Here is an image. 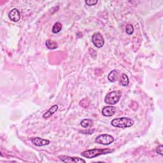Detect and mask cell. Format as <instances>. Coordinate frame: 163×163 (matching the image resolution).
I'll use <instances>...</instances> for the list:
<instances>
[{"instance_id":"cell-1","label":"cell","mask_w":163,"mask_h":163,"mask_svg":"<svg viewBox=\"0 0 163 163\" xmlns=\"http://www.w3.org/2000/svg\"><path fill=\"white\" fill-rule=\"evenodd\" d=\"M113 151V149L110 148H94L82 152L81 153V156L88 159H92L98 157L101 155H105V154L112 153Z\"/></svg>"},{"instance_id":"cell-2","label":"cell","mask_w":163,"mask_h":163,"mask_svg":"<svg viewBox=\"0 0 163 163\" xmlns=\"http://www.w3.org/2000/svg\"><path fill=\"white\" fill-rule=\"evenodd\" d=\"M111 124L113 126L118 128H126L133 126L134 124V121L128 117H121L114 118L112 121Z\"/></svg>"},{"instance_id":"cell-3","label":"cell","mask_w":163,"mask_h":163,"mask_svg":"<svg viewBox=\"0 0 163 163\" xmlns=\"http://www.w3.org/2000/svg\"><path fill=\"white\" fill-rule=\"evenodd\" d=\"M122 96V92L121 91H113L109 92L106 96L105 102L110 105H116L119 101Z\"/></svg>"},{"instance_id":"cell-4","label":"cell","mask_w":163,"mask_h":163,"mask_svg":"<svg viewBox=\"0 0 163 163\" xmlns=\"http://www.w3.org/2000/svg\"><path fill=\"white\" fill-rule=\"evenodd\" d=\"M114 140H115V139H114L112 136L107 134H100L98 136H97V138L95 140V142L98 144L108 145L112 144L114 142Z\"/></svg>"},{"instance_id":"cell-5","label":"cell","mask_w":163,"mask_h":163,"mask_svg":"<svg viewBox=\"0 0 163 163\" xmlns=\"http://www.w3.org/2000/svg\"><path fill=\"white\" fill-rule=\"evenodd\" d=\"M92 42L96 47L101 48L105 44V39L101 33H96L92 35Z\"/></svg>"},{"instance_id":"cell-6","label":"cell","mask_w":163,"mask_h":163,"mask_svg":"<svg viewBox=\"0 0 163 163\" xmlns=\"http://www.w3.org/2000/svg\"><path fill=\"white\" fill-rule=\"evenodd\" d=\"M59 159L61 160L64 162L67 163H86V161L80 157H69L67 156H60L58 157Z\"/></svg>"},{"instance_id":"cell-7","label":"cell","mask_w":163,"mask_h":163,"mask_svg":"<svg viewBox=\"0 0 163 163\" xmlns=\"http://www.w3.org/2000/svg\"><path fill=\"white\" fill-rule=\"evenodd\" d=\"M32 143L37 147H42V146H46L50 144V141L45 139H43L39 137H33L30 139Z\"/></svg>"},{"instance_id":"cell-8","label":"cell","mask_w":163,"mask_h":163,"mask_svg":"<svg viewBox=\"0 0 163 163\" xmlns=\"http://www.w3.org/2000/svg\"><path fill=\"white\" fill-rule=\"evenodd\" d=\"M102 114L105 117H112L116 112V108L112 106H107L102 109Z\"/></svg>"},{"instance_id":"cell-9","label":"cell","mask_w":163,"mask_h":163,"mask_svg":"<svg viewBox=\"0 0 163 163\" xmlns=\"http://www.w3.org/2000/svg\"><path fill=\"white\" fill-rule=\"evenodd\" d=\"M8 17L13 22H18L20 19V14L17 8H14L8 14Z\"/></svg>"},{"instance_id":"cell-10","label":"cell","mask_w":163,"mask_h":163,"mask_svg":"<svg viewBox=\"0 0 163 163\" xmlns=\"http://www.w3.org/2000/svg\"><path fill=\"white\" fill-rule=\"evenodd\" d=\"M59 108V107H58V105H55L54 106H52V107L48 110L43 114V117L44 118H49L52 115H54V114L58 111V110Z\"/></svg>"},{"instance_id":"cell-11","label":"cell","mask_w":163,"mask_h":163,"mask_svg":"<svg viewBox=\"0 0 163 163\" xmlns=\"http://www.w3.org/2000/svg\"><path fill=\"white\" fill-rule=\"evenodd\" d=\"M119 75V72L117 69H113L110 72L108 75V79L110 82H115Z\"/></svg>"},{"instance_id":"cell-12","label":"cell","mask_w":163,"mask_h":163,"mask_svg":"<svg viewBox=\"0 0 163 163\" xmlns=\"http://www.w3.org/2000/svg\"><path fill=\"white\" fill-rule=\"evenodd\" d=\"M129 78L127 77V75L125 73H122L121 75V76L120 77L119 80H118V82H119V84L122 86H127L129 84Z\"/></svg>"},{"instance_id":"cell-13","label":"cell","mask_w":163,"mask_h":163,"mask_svg":"<svg viewBox=\"0 0 163 163\" xmlns=\"http://www.w3.org/2000/svg\"><path fill=\"white\" fill-rule=\"evenodd\" d=\"M46 47L50 50H54L56 49V48H58V44L56 42L51 40V39H47L45 42Z\"/></svg>"},{"instance_id":"cell-14","label":"cell","mask_w":163,"mask_h":163,"mask_svg":"<svg viewBox=\"0 0 163 163\" xmlns=\"http://www.w3.org/2000/svg\"><path fill=\"white\" fill-rule=\"evenodd\" d=\"M80 124L82 127H84V128H89L93 125V121L91 119H83L82 121Z\"/></svg>"},{"instance_id":"cell-15","label":"cell","mask_w":163,"mask_h":163,"mask_svg":"<svg viewBox=\"0 0 163 163\" xmlns=\"http://www.w3.org/2000/svg\"><path fill=\"white\" fill-rule=\"evenodd\" d=\"M62 28H63V26H62V24H61L60 23H56L54 24V26H53V28H52V33H59L61 29H62Z\"/></svg>"},{"instance_id":"cell-16","label":"cell","mask_w":163,"mask_h":163,"mask_svg":"<svg viewBox=\"0 0 163 163\" xmlns=\"http://www.w3.org/2000/svg\"><path fill=\"white\" fill-rule=\"evenodd\" d=\"M126 32L127 34H129V35L133 34V33L134 32L133 26L132 24H127L126 26Z\"/></svg>"},{"instance_id":"cell-17","label":"cell","mask_w":163,"mask_h":163,"mask_svg":"<svg viewBox=\"0 0 163 163\" xmlns=\"http://www.w3.org/2000/svg\"><path fill=\"white\" fill-rule=\"evenodd\" d=\"M97 3H98V1H97V0H87V1H86V5L89 7L95 5Z\"/></svg>"},{"instance_id":"cell-18","label":"cell","mask_w":163,"mask_h":163,"mask_svg":"<svg viewBox=\"0 0 163 163\" xmlns=\"http://www.w3.org/2000/svg\"><path fill=\"white\" fill-rule=\"evenodd\" d=\"M162 150H163V146L162 145H160L159 146H158L156 148V152L159 154H160L161 156H162L163 155V152H162Z\"/></svg>"},{"instance_id":"cell-19","label":"cell","mask_w":163,"mask_h":163,"mask_svg":"<svg viewBox=\"0 0 163 163\" xmlns=\"http://www.w3.org/2000/svg\"><path fill=\"white\" fill-rule=\"evenodd\" d=\"M94 131V129H92V130H89V131H82L81 133H83V134H89V132H91V133L92 134L93 133V132Z\"/></svg>"}]
</instances>
